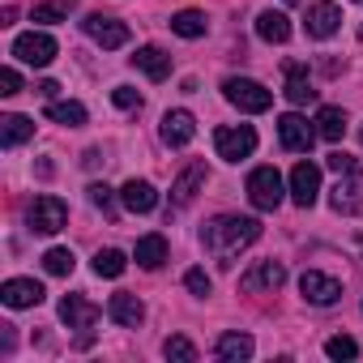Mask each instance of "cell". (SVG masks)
<instances>
[{"label":"cell","instance_id":"cell-4","mask_svg":"<svg viewBox=\"0 0 363 363\" xmlns=\"http://www.w3.org/2000/svg\"><path fill=\"white\" fill-rule=\"evenodd\" d=\"M26 223H30V231H35V235H56V231L69 223V206H65L60 197L43 193V197H35V201H30Z\"/></svg>","mask_w":363,"mask_h":363},{"label":"cell","instance_id":"cell-27","mask_svg":"<svg viewBox=\"0 0 363 363\" xmlns=\"http://www.w3.org/2000/svg\"><path fill=\"white\" fill-rule=\"evenodd\" d=\"M316 133L325 141H342L346 137V111L342 107H320L316 111Z\"/></svg>","mask_w":363,"mask_h":363},{"label":"cell","instance_id":"cell-32","mask_svg":"<svg viewBox=\"0 0 363 363\" xmlns=\"http://www.w3.org/2000/svg\"><path fill=\"white\" fill-rule=\"evenodd\" d=\"M162 354H167V359H179V363H197V346H193L189 337H179V333L162 342Z\"/></svg>","mask_w":363,"mask_h":363},{"label":"cell","instance_id":"cell-21","mask_svg":"<svg viewBox=\"0 0 363 363\" xmlns=\"http://www.w3.org/2000/svg\"><path fill=\"white\" fill-rule=\"evenodd\" d=\"M295 107H308V103H316V90H312V82H308V69L303 65H286V90H282Z\"/></svg>","mask_w":363,"mask_h":363},{"label":"cell","instance_id":"cell-31","mask_svg":"<svg viewBox=\"0 0 363 363\" xmlns=\"http://www.w3.org/2000/svg\"><path fill=\"white\" fill-rule=\"evenodd\" d=\"M73 265H77V257H73L69 248H48V252H43V269H48V274H56V278L73 274Z\"/></svg>","mask_w":363,"mask_h":363},{"label":"cell","instance_id":"cell-22","mask_svg":"<svg viewBox=\"0 0 363 363\" xmlns=\"http://www.w3.org/2000/svg\"><path fill=\"white\" fill-rule=\"evenodd\" d=\"M252 337L248 333H223L218 337V346H214V354L223 359V363H244V359H252Z\"/></svg>","mask_w":363,"mask_h":363},{"label":"cell","instance_id":"cell-30","mask_svg":"<svg viewBox=\"0 0 363 363\" xmlns=\"http://www.w3.org/2000/svg\"><path fill=\"white\" fill-rule=\"evenodd\" d=\"M124 269H128V257L120 248H99V257H94V274L99 278H120Z\"/></svg>","mask_w":363,"mask_h":363},{"label":"cell","instance_id":"cell-38","mask_svg":"<svg viewBox=\"0 0 363 363\" xmlns=\"http://www.w3.org/2000/svg\"><path fill=\"white\" fill-rule=\"evenodd\" d=\"M325 162H329V171H337V175H342V171H350V167H354V158H350V154H342V150H333V154H329V158H325Z\"/></svg>","mask_w":363,"mask_h":363},{"label":"cell","instance_id":"cell-33","mask_svg":"<svg viewBox=\"0 0 363 363\" xmlns=\"http://www.w3.org/2000/svg\"><path fill=\"white\" fill-rule=\"evenodd\" d=\"M325 354H329V359H354V354H359V342L346 337V333H337V337L325 342Z\"/></svg>","mask_w":363,"mask_h":363},{"label":"cell","instance_id":"cell-7","mask_svg":"<svg viewBox=\"0 0 363 363\" xmlns=\"http://www.w3.org/2000/svg\"><path fill=\"white\" fill-rule=\"evenodd\" d=\"M13 56L30 69H48L56 60V39L43 35V30H30V35H18L13 39Z\"/></svg>","mask_w":363,"mask_h":363},{"label":"cell","instance_id":"cell-18","mask_svg":"<svg viewBox=\"0 0 363 363\" xmlns=\"http://www.w3.org/2000/svg\"><path fill=\"white\" fill-rule=\"evenodd\" d=\"M107 312H111V320H116V325H124V329H137V325L145 320V303H141L137 295H128V291H120V295H111V303H107Z\"/></svg>","mask_w":363,"mask_h":363},{"label":"cell","instance_id":"cell-36","mask_svg":"<svg viewBox=\"0 0 363 363\" xmlns=\"http://www.w3.org/2000/svg\"><path fill=\"white\" fill-rule=\"evenodd\" d=\"M90 201H94L103 214H116V197H111V189H107V184H90Z\"/></svg>","mask_w":363,"mask_h":363},{"label":"cell","instance_id":"cell-8","mask_svg":"<svg viewBox=\"0 0 363 363\" xmlns=\"http://www.w3.org/2000/svg\"><path fill=\"white\" fill-rule=\"evenodd\" d=\"M329 206H333L337 214H359V210H363V171H359V167H350V171L337 175V184H333V193H329Z\"/></svg>","mask_w":363,"mask_h":363},{"label":"cell","instance_id":"cell-9","mask_svg":"<svg viewBox=\"0 0 363 363\" xmlns=\"http://www.w3.org/2000/svg\"><path fill=\"white\" fill-rule=\"evenodd\" d=\"M316 197H320V167L316 162H295V171H291V201L299 206V210H308V206H316Z\"/></svg>","mask_w":363,"mask_h":363},{"label":"cell","instance_id":"cell-17","mask_svg":"<svg viewBox=\"0 0 363 363\" xmlns=\"http://www.w3.org/2000/svg\"><path fill=\"white\" fill-rule=\"evenodd\" d=\"M201 184H206V162H189V171L171 184V210H184V206L197 197Z\"/></svg>","mask_w":363,"mask_h":363},{"label":"cell","instance_id":"cell-5","mask_svg":"<svg viewBox=\"0 0 363 363\" xmlns=\"http://www.w3.org/2000/svg\"><path fill=\"white\" fill-rule=\"evenodd\" d=\"M60 320L69 329H77V346H90L94 342V325H99V308L82 295H65L60 299Z\"/></svg>","mask_w":363,"mask_h":363},{"label":"cell","instance_id":"cell-15","mask_svg":"<svg viewBox=\"0 0 363 363\" xmlns=\"http://www.w3.org/2000/svg\"><path fill=\"white\" fill-rule=\"evenodd\" d=\"M162 141L171 145V150H179V145H189L193 137H197V120H193V111H184V107H179V111H167L162 116Z\"/></svg>","mask_w":363,"mask_h":363},{"label":"cell","instance_id":"cell-25","mask_svg":"<svg viewBox=\"0 0 363 363\" xmlns=\"http://www.w3.org/2000/svg\"><path fill=\"white\" fill-rule=\"evenodd\" d=\"M133 257H137L141 269H158V265L167 261V240H162V235H141Z\"/></svg>","mask_w":363,"mask_h":363},{"label":"cell","instance_id":"cell-19","mask_svg":"<svg viewBox=\"0 0 363 363\" xmlns=\"http://www.w3.org/2000/svg\"><path fill=\"white\" fill-rule=\"evenodd\" d=\"M120 201H124V210H133V214H150V210L158 206V193H154L150 179H128V184L120 189Z\"/></svg>","mask_w":363,"mask_h":363},{"label":"cell","instance_id":"cell-10","mask_svg":"<svg viewBox=\"0 0 363 363\" xmlns=\"http://www.w3.org/2000/svg\"><path fill=\"white\" fill-rule=\"evenodd\" d=\"M82 30H86L103 52H116V48H124V43H128V26H124V22H116V18H103V13H90V18L82 22Z\"/></svg>","mask_w":363,"mask_h":363},{"label":"cell","instance_id":"cell-24","mask_svg":"<svg viewBox=\"0 0 363 363\" xmlns=\"http://www.w3.org/2000/svg\"><path fill=\"white\" fill-rule=\"evenodd\" d=\"M30 137H35V120H26V116H5V120H0V145H5V150L22 145Z\"/></svg>","mask_w":363,"mask_h":363},{"label":"cell","instance_id":"cell-13","mask_svg":"<svg viewBox=\"0 0 363 363\" xmlns=\"http://www.w3.org/2000/svg\"><path fill=\"white\" fill-rule=\"evenodd\" d=\"M282 282H286V265H282V261H257V265L240 278V286L252 291V295H257V291H278Z\"/></svg>","mask_w":363,"mask_h":363},{"label":"cell","instance_id":"cell-1","mask_svg":"<svg viewBox=\"0 0 363 363\" xmlns=\"http://www.w3.org/2000/svg\"><path fill=\"white\" fill-rule=\"evenodd\" d=\"M257 240H261V223H257V218H240V214H223V218L206 223V231H201L206 252H210L223 269H231L235 257H240L244 248H252Z\"/></svg>","mask_w":363,"mask_h":363},{"label":"cell","instance_id":"cell-35","mask_svg":"<svg viewBox=\"0 0 363 363\" xmlns=\"http://www.w3.org/2000/svg\"><path fill=\"white\" fill-rule=\"evenodd\" d=\"M111 103L124 107V111H137V107H141V94H137L133 86H116V90H111Z\"/></svg>","mask_w":363,"mask_h":363},{"label":"cell","instance_id":"cell-23","mask_svg":"<svg viewBox=\"0 0 363 363\" xmlns=\"http://www.w3.org/2000/svg\"><path fill=\"white\" fill-rule=\"evenodd\" d=\"M257 35H261L265 43H286V39H291V18L278 13V9H265V13L257 18Z\"/></svg>","mask_w":363,"mask_h":363},{"label":"cell","instance_id":"cell-29","mask_svg":"<svg viewBox=\"0 0 363 363\" xmlns=\"http://www.w3.org/2000/svg\"><path fill=\"white\" fill-rule=\"evenodd\" d=\"M73 9H77V0H48V5H35L30 22H39V26H52V22H65Z\"/></svg>","mask_w":363,"mask_h":363},{"label":"cell","instance_id":"cell-26","mask_svg":"<svg viewBox=\"0 0 363 363\" xmlns=\"http://www.w3.org/2000/svg\"><path fill=\"white\" fill-rule=\"evenodd\" d=\"M171 30H175L179 39H201V35L210 30V22H206L201 9H184V13H175V18H171Z\"/></svg>","mask_w":363,"mask_h":363},{"label":"cell","instance_id":"cell-11","mask_svg":"<svg viewBox=\"0 0 363 363\" xmlns=\"http://www.w3.org/2000/svg\"><path fill=\"white\" fill-rule=\"evenodd\" d=\"M278 137H282V145H286L291 154H308V150H312V141H316L320 133H316L299 111H286V116L278 120Z\"/></svg>","mask_w":363,"mask_h":363},{"label":"cell","instance_id":"cell-20","mask_svg":"<svg viewBox=\"0 0 363 363\" xmlns=\"http://www.w3.org/2000/svg\"><path fill=\"white\" fill-rule=\"evenodd\" d=\"M133 65H137L150 82H167V77H171V56H167L162 48H137Z\"/></svg>","mask_w":363,"mask_h":363},{"label":"cell","instance_id":"cell-6","mask_svg":"<svg viewBox=\"0 0 363 363\" xmlns=\"http://www.w3.org/2000/svg\"><path fill=\"white\" fill-rule=\"evenodd\" d=\"M214 150H218V158L240 162V158H248V154L257 150V128H252V124H231V128H218V133H214Z\"/></svg>","mask_w":363,"mask_h":363},{"label":"cell","instance_id":"cell-37","mask_svg":"<svg viewBox=\"0 0 363 363\" xmlns=\"http://www.w3.org/2000/svg\"><path fill=\"white\" fill-rule=\"evenodd\" d=\"M22 90V77H18V69H0V94L5 99H13Z\"/></svg>","mask_w":363,"mask_h":363},{"label":"cell","instance_id":"cell-3","mask_svg":"<svg viewBox=\"0 0 363 363\" xmlns=\"http://www.w3.org/2000/svg\"><path fill=\"white\" fill-rule=\"evenodd\" d=\"M282 175L274 171V167H257L252 175H248V201L261 210V214H274L278 206H282Z\"/></svg>","mask_w":363,"mask_h":363},{"label":"cell","instance_id":"cell-34","mask_svg":"<svg viewBox=\"0 0 363 363\" xmlns=\"http://www.w3.org/2000/svg\"><path fill=\"white\" fill-rule=\"evenodd\" d=\"M184 286H189L197 299H206V295L214 291V282H210V274H206V269H189V274H184Z\"/></svg>","mask_w":363,"mask_h":363},{"label":"cell","instance_id":"cell-14","mask_svg":"<svg viewBox=\"0 0 363 363\" xmlns=\"http://www.w3.org/2000/svg\"><path fill=\"white\" fill-rule=\"evenodd\" d=\"M303 26H308L312 39H329L342 26V9L333 5V0H316V5H308V22Z\"/></svg>","mask_w":363,"mask_h":363},{"label":"cell","instance_id":"cell-16","mask_svg":"<svg viewBox=\"0 0 363 363\" xmlns=\"http://www.w3.org/2000/svg\"><path fill=\"white\" fill-rule=\"evenodd\" d=\"M43 282H35V278H9L5 286H0V299H5L9 308H39L43 303Z\"/></svg>","mask_w":363,"mask_h":363},{"label":"cell","instance_id":"cell-12","mask_svg":"<svg viewBox=\"0 0 363 363\" xmlns=\"http://www.w3.org/2000/svg\"><path fill=\"white\" fill-rule=\"evenodd\" d=\"M299 295H303L308 303H316V308H329V303L342 299V282L329 278V274H320V269H308V274L299 278Z\"/></svg>","mask_w":363,"mask_h":363},{"label":"cell","instance_id":"cell-2","mask_svg":"<svg viewBox=\"0 0 363 363\" xmlns=\"http://www.w3.org/2000/svg\"><path fill=\"white\" fill-rule=\"evenodd\" d=\"M223 94H227V103H235V107L248 111V116H261V111H269V103H274V94H269L261 82H252V77H227V82H223Z\"/></svg>","mask_w":363,"mask_h":363},{"label":"cell","instance_id":"cell-28","mask_svg":"<svg viewBox=\"0 0 363 363\" xmlns=\"http://www.w3.org/2000/svg\"><path fill=\"white\" fill-rule=\"evenodd\" d=\"M48 120H52V124H65V128H82V124H86V107L73 103V99H69V103H56V99H52V103H48Z\"/></svg>","mask_w":363,"mask_h":363},{"label":"cell","instance_id":"cell-41","mask_svg":"<svg viewBox=\"0 0 363 363\" xmlns=\"http://www.w3.org/2000/svg\"><path fill=\"white\" fill-rule=\"evenodd\" d=\"M354 5H363V0H354Z\"/></svg>","mask_w":363,"mask_h":363},{"label":"cell","instance_id":"cell-40","mask_svg":"<svg viewBox=\"0 0 363 363\" xmlns=\"http://www.w3.org/2000/svg\"><path fill=\"white\" fill-rule=\"evenodd\" d=\"M282 5H295V0H282Z\"/></svg>","mask_w":363,"mask_h":363},{"label":"cell","instance_id":"cell-39","mask_svg":"<svg viewBox=\"0 0 363 363\" xmlns=\"http://www.w3.org/2000/svg\"><path fill=\"white\" fill-rule=\"evenodd\" d=\"M56 90H60V86H56V82H43V86H39V94H43V99H48V103H52V99H56Z\"/></svg>","mask_w":363,"mask_h":363}]
</instances>
